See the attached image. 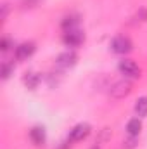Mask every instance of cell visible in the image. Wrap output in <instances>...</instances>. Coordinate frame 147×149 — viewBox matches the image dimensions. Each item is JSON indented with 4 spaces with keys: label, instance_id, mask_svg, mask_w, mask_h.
Wrapping results in <instances>:
<instances>
[{
    "label": "cell",
    "instance_id": "14",
    "mask_svg": "<svg viewBox=\"0 0 147 149\" xmlns=\"http://www.w3.org/2000/svg\"><path fill=\"white\" fill-rule=\"evenodd\" d=\"M137 142H139V137H135V135H128V139L125 141V148L126 149H133L137 146Z\"/></svg>",
    "mask_w": 147,
    "mask_h": 149
},
{
    "label": "cell",
    "instance_id": "13",
    "mask_svg": "<svg viewBox=\"0 0 147 149\" xmlns=\"http://www.w3.org/2000/svg\"><path fill=\"white\" fill-rule=\"evenodd\" d=\"M12 70H14V66H12L10 63H3V64H2V78L7 80V78L10 76V73H12Z\"/></svg>",
    "mask_w": 147,
    "mask_h": 149
},
{
    "label": "cell",
    "instance_id": "3",
    "mask_svg": "<svg viewBox=\"0 0 147 149\" xmlns=\"http://www.w3.org/2000/svg\"><path fill=\"white\" fill-rule=\"evenodd\" d=\"M62 42H64V45L66 47H80L83 42H85V33L80 30V28H76V30H68V31H64V35H62Z\"/></svg>",
    "mask_w": 147,
    "mask_h": 149
},
{
    "label": "cell",
    "instance_id": "1",
    "mask_svg": "<svg viewBox=\"0 0 147 149\" xmlns=\"http://www.w3.org/2000/svg\"><path fill=\"white\" fill-rule=\"evenodd\" d=\"M111 50L114 52V54H119V56H125V54H128V52H132V49H133V43H132V40L128 37H125V35H118V37H114L111 40Z\"/></svg>",
    "mask_w": 147,
    "mask_h": 149
},
{
    "label": "cell",
    "instance_id": "10",
    "mask_svg": "<svg viewBox=\"0 0 147 149\" xmlns=\"http://www.w3.org/2000/svg\"><path fill=\"white\" fill-rule=\"evenodd\" d=\"M23 81H24V85L30 88V90H35L38 87V83L42 81V76L35 71H28V73L23 76Z\"/></svg>",
    "mask_w": 147,
    "mask_h": 149
},
{
    "label": "cell",
    "instance_id": "2",
    "mask_svg": "<svg viewBox=\"0 0 147 149\" xmlns=\"http://www.w3.org/2000/svg\"><path fill=\"white\" fill-rule=\"evenodd\" d=\"M118 70L125 78H139L140 73H142L139 64L135 61H132V59H121L119 64H118Z\"/></svg>",
    "mask_w": 147,
    "mask_h": 149
},
{
    "label": "cell",
    "instance_id": "8",
    "mask_svg": "<svg viewBox=\"0 0 147 149\" xmlns=\"http://www.w3.org/2000/svg\"><path fill=\"white\" fill-rule=\"evenodd\" d=\"M80 23H81V16L80 14H68L62 21H61V26H62V30L64 31H68V30H76V28H80Z\"/></svg>",
    "mask_w": 147,
    "mask_h": 149
},
{
    "label": "cell",
    "instance_id": "5",
    "mask_svg": "<svg viewBox=\"0 0 147 149\" xmlns=\"http://www.w3.org/2000/svg\"><path fill=\"white\" fill-rule=\"evenodd\" d=\"M76 63H78V56H76V52H73V50H66V52L59 54L57 59H55V66L61 68V70L73 68Z\"/></svg>",
    "mask_w": 147,
    "mask_h": 149
},
{
    "label": "cell",
    "instance_id": "16",
    "mask_svg": "<svg viewBox=\"0 0 147 149\" xmlns=\"http://www.w3.org/2000/svg\"><path fill=\"white\" fill-rule=\"evenodd\" d=\"M137 17H139V21H147V9H142V10L137 14Z\"/></svg>",
    "mask_w": 147,
    "mask_h": 149
},
{
    "label": "cell",
    "instance_id": "4",
    "mask_svg": "<svg viewBox=\"0 0 147 149\" xmlns=\"http://www.w3.org/2000/svg\"><path fill=\"white\" fill-rule=\"evenodd\" d=\"M90 130H92V127H90L88 123H78L76 127L71 128L68 141H69V142H81V141H85V139L88 137Z\"/></svg>",
    "mask_w": 147,
    "mask_h": 149
},
{
    "label": "cell",
    "instance_id": "9",
    "mask_svg": "<svg viewBox=\"0 0 147 149\" xmlns=\"http://www.w3.org/2000/svg\"><path fill=\"white\" fill-rule=\"evenodd\" d=\"M30 139H31V142L35 144V146H43L45 144V141H47V135H45V128L43 127H33L31 130H30Z\"/></svg>",
    "mask_w": 147,
    "mask_h": 149
},
{
    "label": "cell",
    "instance_id": "12",
    "mask_svg": "<svg viewBox=\"0 0 147 149\" xmlns=\"http://www.w3.org/2000/svg\"><path fill=\"white\" fill-rule=\"evenodd\" d=\"M135 113L139 118H146L147 116V97H139L135 102Z\"/></svg>",
    "mask_w": 147,
    "mask_h": 149
},
{
    "label": "cell",
    "instance_id": "15",
    "mask_svg": "<svg viewBox=\"0 0 147 149\" xmlns=\"http://www.w3.org/2000/svg\"><path fill=\"white\" fill-rule=\"evenodd\" d=\"M0 47H2V50H3V52H5V50H9V49H10V40H9V38H2Z\"/></svg>",
    "mask_w": 147,
    "mask_h": 149
},
{
    "label": "cell",
    "instance_id": "7",
    "mask_svg": "<svg viewBox=\"0 0 147 149\" xmlns=\"http://www.w3.org/2000/svg\"><path fill=\"white\" fill-rule=\"evenodd\" d=\"M35 43L33 42H23L21 45L16 47V59L17 61H26L28 57H31L35 54Z\"/></svg>",
    "mask_w": 147,
    "mask_h": 149
},
{
    "label": "cell",
    "instance_id": "17",
    "mask_svg": "<svg viewBox=\"0 0 147 149\" xmlns=\"http://www.w3.org/2000/svg\"><path fill=\"white\" fill-rule=\"evenodd\" d=\"M38 2H40V0H26V3H28L30 7H33V5H37Z\"/></svg>",
    "mask_w": 147,
    "mask_h": 149
},
{
    "label": "cell",
    "instance_id": "11",
    "mask_svg": "<svg viewBox=\"0 0 147 149\" xmlns=\"http://www.w3.org/2000/svg\"><path fill=\"white\" fill-rule=\"evenodd\" d=\"M140 130H142V121H140V118H132V120H128V123H126V134H128V135L139 137Z\"/></svg>",
    "mask_w": 147,
    "mask_h": 149
},
{
    "label": "cell",
    "instance_id": "6",
    "mask_svg": "<svg viewBox=\"0 0 147 149\" xmlns=\"http://www.w3.org/2000/svg\"><path fill=\"white\" fill-rule=\"evenodd\" d=\"M109 92H111L112 97L121 99V97H125V95H128V94L132 92V83H130L128 80H118V81H114V83L111 85Z\"/></svg>",
    "mask_w": 147,
    "mask_h": 149
}]
</instances>
